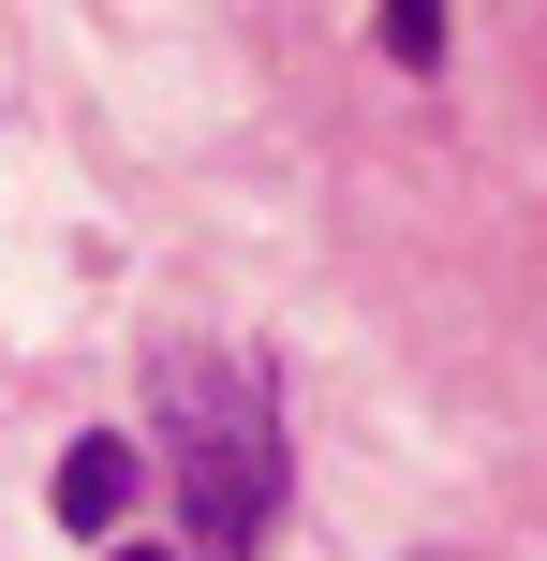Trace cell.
Instances as JSON below:
<instances>
[{"mask_svg": "<svg viewBox=\"0 0 547 561\" xmlns=\"http://www.w3.org/2000/svg\"><path fill=\"white\" fill-rule=\"evenodd\" d=\"M178 503H193V547H178V561L266 547V517H282V428H266V399H237V414H178Z\"/></svg>", "mask_w": 547, "mask_h": 561, "instance_id": "1", "label": "cell"}, {"mask_svg": "<svg viewBox=\"0 0 547 561\" xmlns=\"http://www.w3.org/2000/svg\"><path fill=\"white\" fill-rule=\"evenodd\" d=\"M134 473L148 458L118 444V428H89V444L59 458V533H118V517H134Z\"/></svg>", "mask_w": 547, "mask_h": 561, "instance_id": "2", "label": "cell"}, {"mask_svg": "<svg viewBox=\"0 0 547 561\" xmlns=\"http://www.w3.org/2000/svg\"><path fill=\"white\" fill-rule=\"evenodd\" d=\"M118 561H178V547H118Z\"/></svg>", "mask_w": 547, "mask_h": 561, "instance_id": "3", "label": "cell"}]
</instances>
